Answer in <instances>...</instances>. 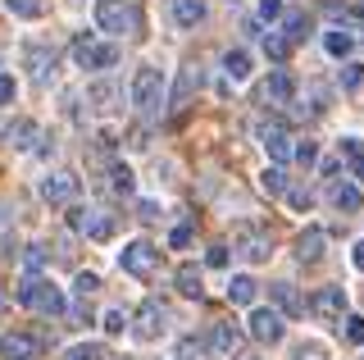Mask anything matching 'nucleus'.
<instances>
[{
  "instance_id": "obj_1",
  "label": "nucleus",
  "mask_w": 364,
  "mask_h": 360,
  "mask_svg": "<svg viewBox=\"0 0 364 360\" xmlns=\"http://www.w3.org/2000/svg\"><path fill=\"white\" fill-rule=\"evenodd\" d=\"M232 255H242L246 265H264L273 255V238L259 223H237L232 228Z\"/></svg>"
},
{
  "instance_id": "obj_2",
  "label": "nucleus",
  "mask_w": 364,
  "mask_h": 360,
  "mask_svg": "<svg viewBox=\"0 0 364 360\" xmlns=\"http://www.w3.org/2000/svg\"><path fill=\"white\" fill-rule=\"evenodd\" d=\"M18 301H23V306H37L41 314H64L68 310V297L55 283H46V278H23V283H18Z\"/></svg>"
},
{
  "instance_id": "obj_3",
  "label": "nucleus",
  "mask_w": 364,
  "mask_h": 360,
  "mask_svg": "<svg viewBox=\"0 0 364 360\" xmlns=\"http://www.w3.org/2000/svg\"><path fill=\"white\" fill-rule=\"evenodd\" d=\"M132 105L141 110V115H155V110L164 105V78H159L155 64H141V69L132 73Z\"/></svg>"
},
{
  "instance_id": "obj_4",
  "label": "nucleus",
  "mask_w": 364,
  "mask_h": 360,
  "mask_svg": "<svg viewBox=\"0 0 364 360\" xmlns=\"http://www.w3.org/2000/svg\"><path fill=\"white\" fill-rule=\"evenodd\" d=\"M155 265H159V246H151L146 238H136V242H123V251H119V269H123V274H132V278H146Z\"/></svg>"
},
{
  "instance_id": "obj_5",
  "label": "nucleus",
  "mask_w": 364,
  "mask_h": 360,
  "mask_svg": "<svg viewBox=\"0 0 364 360\" xmlns=\"http://www.w3.org/2000/svg\"><path fill=\"white\" fill-rule=\"evenodd\" d=\"M68 228H73V233H82V238H91V242H105L109 233H114V219L105 215V210L73 206V210H68Z\"/></svg>"
},
{
  "instance_id": "obj_6",
  "label": "nucleus",
  "mask_w": 364,
  "mask_h": 360,
  "mask_svg": "<svg viewBox=\"0 0 364 360\" xmlns=\"http://www.w3.org/2000/svg\"><path fill=\"white\" fill-rule=\"evenodd\" d=\"M73 60L82 64V69H114V64H119V46H114V41L77 37L73 41Z\"/></svg>"
},
{
  "instance_id": "obj_7",
  "label": "nucleus",
  "mask_w": 364,
  "mask_h": 360,
  "mask_svg": "<svg viewBox=\"0 0 364 360\" xmlns=\"http://www.w3.org/2000/svg\"><path fill=\"white\" fill-rule=\"evenodd\" d=\"M164 324H168L164 306H159V301H141L136 314H132V337L136 342H155V337L164 333Z\"/></svg>"
},
{
  "instance_id": "obj_8",
  "label": "nucleus",
  "mask_w": 364,
  "mask_h": 360,
  "mask_svg": "<svg viewBox=\"0 0 364 360\" xmlns=\"http://www.w3.org/2000/svg\"><path fill=\"white\" fill-rule=\"evenodd\" d=\"M246 333L250 337H255V342H282V333H287V329H282V310H269V306H255V310H250V319H246Z\"/></svg>"
},
{
  "instance_id": "obj_9",
  "label": "nucleus",
  "mask_w": 364,
  "mask_h": 360,
  "mask_svg": "<svg viewBox=\"0 0 364 360\" xmlns=\"http://www.w3.org/2000/svg\"><path fill=\"white\" fill-rule=\"evenodd\" d=\"M96 23H100V32H114V37H119V32L136 28V14L123 0H96Z\"/></svg>"
},
{
  "instance_id": "obj_10",
  "label": "nucleus",
  "mask_w": 364,
  "mask_h": 360,
  "mask_svg": "<svg viewBox=\"0 0 364 360\" xmlns=\"http://www.w3.org/2000/svg\"><path fill=\"white\" fill-rule=\"evenodd\" d=\"M259 146H264V155L273 164L296 160V142L287 137V128H278V123H259Z\"/></svg>"
},
{
  "instance_id": "obj_11",
  "label": "nucleus",
  "mask_w": 364,
  "mask_h": 360,
  "mask_svg": "<svg viewBox=\"0 0 364 360\" xmlns=\"http://www.w3.org/2000/svg\"><path fill=\"white\" fill-rule=\"evenodd\" d=\"M77 192H82V183H77V174H46L41 178V196L50 201V206H68V201H77Z\"/></svg>"
},
{
  "instance_id": "obj_12",
  "label": "nucleus",
  "mask_w": 364,
  "mask_h": 360,
  "mask_svg": "<svg viewBox=\"0 0 364 360\" xmlns=\"http://www.w3.org/2000/svg\"><path fill=\"white\" fill-rule=\"evenodd\" d=\"M23 64H28V73L37 78V83H50L55 78V51L46 46V41H28V46H23Z\"/></svg>"
},
{
  "instance_id": "obj_13",
  "label": "nucleus",
  "mask_w": 364,
  "mask_h": 360,
  "mask_svg": "<svg viewBox=\"0 0 364 360\" xmlns=\"http://www.w3.org/2000/svg\"><path fill=\"white\" fill-rule=\"evenodd\" d=\"M37 142H46L37 119H14L5 128V146H9V151H37Z\"/></svg>"
},
{
  "instance_id": "obj_14",
  "label": "nucleus",
  "mask_w": 364,
  "mask_h": 360,
  "mask_svg": "<svg viewBox=\"0 0 364 360\" xmlns=\"http://www.w3.org/2000/svg\"><path fill=\"white\" fill-rule=\"evenodd\" d=\"M310 310L318 314V319H346V292L341 287H318L314 292V301H310Z\"/></svg>"
},
{
  "instance_id": "obj_15",
  "label": "nucleus",
  "mask_w": 364,
  "mask_h": 360,
  "mask_svg": "<svg viewBox=\"0 0 364 360\" xmlns=\"http://www.w3.org/2000/svg\"><path fill=\"white\" fill-rule=\"evenodd\" d=\"M32 356H41V337H32V333L0 337V360H32Z\"/></svg>"
},
{
  "instance_id": "obj_16",
  "label": "nucleus",
  "mask_w": 364,
  "mask_h": 360,
  "mask_svg": "<svg viewBox=\"0 0 364 360\" xmlns=\"http://www.w3.org/2000/svg\"><path fill=\"white\" fill-rule=\"evenodd\" d=\"M264 100H269V105H291V100H296V78L287 69H273L269 83H264Z\"/></svg>"
},
{
  "instance_id": "obj_17",
  "label": "nucleus",
  "mask_w": 364,
  "mask_h": 360,
  "mask_svg": "<svg viewBox=\"0 0 364 360\" xmlns=\"http://www.w3.org/2000/svg\"><path fill=\"white\" fill-rule=\"evenodd\" d=\"M323 242H328V233L310 223V228H305L301 238H296V260H301V265H314L318 255H323Z\"/></svg>"
},
{
  "instance_id": "obj_18",
  "label": "nucleus",
  "mask_w": 364,
  "mask_h": 360,
  "mask_svg": "<svg viewBox=\"0 0 364 360\" xmlns=\"http://www.w3.org/2000/svg\"><path fill=\"white\" fill-rule=\"evenodd\" d=\"M269 297H273V306H278L282 314H291V319H296V314H305V297H301L291 283H273Z\"/></svg>"
},
{
  "instance_id": "obj_19",
  "label": "nucleus",
  "mask_w": 364,
  "mask_h": 360,
  "mask_svg": "<svg viewBox=\"0 0 364 360\" xmlns=\"http://www.w3.org/2000/svg\"><path fill=\"white\" fill-rule=\"evenodd\" d=\"M255 297H259V283L250 274H232V278H228V301H232V306H255Z\"/></svg>"
},
{
  "instance_id": "obj_20",
  "label": "nucleus",
  "mask_w": 364,
  "mask_h": 360,
  "mask_svg": "<svg viewBox=\"0 0 364 360\" xmlns=\"http://www.w3.org/2000/svg\"><path fill=\"white\" fill-rule=\"evenodd\" d=\"M173 283H178V292L182 297H191V301H200L205 297V278H200V269L196 265H178V274H173Z\"/></svg>"
},
{
  "instance_id": "obj_21",
  "label": "nucleus",
  "mask_w": 364,
  "mask_h": 360,
  "mask_svg": "<svg viewBox=\"0 0 364 360\" xmlns=\"http://www.w3.org/2000/svg\"><path fill=\"white\" fill-rule=\"evenodd\" d=\"M237 342H242V329H237V324H214L210 329V346L219 356H237Z\"/></svg>"
},
{
  "instance_id": "obj_22",
  "label": "nucleus",
  "mask_w": 364,
  "mask_h": 360,
  "mask_svg": "<svg viewBox=\"0 0 364 360\" xmlns=\"http://www.w3.org/2000/svg\"><path fill=\"white\" fill-rule=\"evenodd\" d=\"M323 51L333 55V60H346V55L355 51V37H350L346 28H328V32H323Z\"/></svg>"
},
{
  "instance_id": "obj_23",
  "label": "nucleus",
  "mask_w": 364,
  "mask_h": 360,
  "mask_svg": "<svg viewBox=\"0 0 364 360\" xmlns=\"http://www.w3.org/2000/svg\"><path fill=\"white\" fill-rule=\"evenodd\" d=\"M223 73H228V83H246L250 78V51H242V46L228 51L223 55Z\"/></svg>"
},
{
  "instance_id": "obj_24",
  "label": "nucleus",
  "mask_w": 364,
  "mask_h": 360,
  "mask_svg": "<svg viewBox=\"0 0 364 360\" xmlns=\"http://www.w3.org/2000/svg\"><path fill=\"white\" fill-rule=\"evenodd\" d=\"M259 187H264L269 196H287V192H291L287 169H282V164H264V174H259Z\"/></svg>"
},
{
  "instance_id": "obj_25",
  "label": "nucleus",
  "mask_w": 364,
  "mask_h": 360,
  "mask_svg": "<svg viewBox=\"0 0 364 360\" xmlns=\"http://www.w3.org/2000/svg\"><path fill=\"white\" fill-rule=\"evenodd\" d=\"M333 206L341 210V215H355V210L364 206L360 187H355V183H337V187H333Z\"/></svg>"
},
{
  "instance_id": "obj_26",
  "label": "nucleus",
  "mask_w": 364,
  "mask_h": 360,
  "mask_svg": "<svg viewBox=\"0 0 364 360\" xmlns=\"http://www.w3.org/2000/svg\"><path fill=\"white\" fill-rule=\"evenodd\" d=\"M173 18L178 28H196L205 18V0H173Z\"/></svg>"
},
{
  "instance_id": "obj_27",
  "label": "nucleus",
  "mask_w": 364,
  "mask_h": 360,
  "mask_svg": "<svg viewBox=\"0 0 364 360\" xmlns=\"http://www.w3.org/2000/svg\"><path fill=\"white\" fill-rule=\"evenodd\" d=\"M196 87H200V73H196V69H182V73H178V87H173V96H168V105H173V110H182V105H187V96L196 92Z\"/></svg>"
},
{
  "instance_id": "obj_28",
  "label": "nucleus",
  "mask_w": 364,
  "mask_h": 360,
  "mask_svg": "<svg viewBox=\"0 0 364 360\" xmlns=\"http://www.w3.org/2000/svg\"><path fill=\"white\" fill-rule=\"evenodd\" d=\"M87 96L96 100L100 110H114V105H119V100H123V92H119V87L109 83V78H100V83H91V87H87Z\"/></svg>"
},
{
  "instance_id": "obj_29",
  "label": "nucleus",
  "mask_w": 364,
  "mask_h": 360,
  "mask_svg": "<svg viewBox=\"0 0 364 360\" xmlns=\"http://www.w3.org/2000/svg\"><path fill=\"white\" fill-rule=\"evenodd\" d=\"M291 46H296V41L287 37V32H264V55H269L273 64H282V60H287Z\"/></svg>"
},
{
  "instance_id": "obj_30",
  "label": "nucleus",
  "mask_w": 364,
  "mask_h": 360,
  "mask_svg": "<svg viewBox=\"0 0 364 360\" xmlns=\"http://www.w3.org/2000/svg\"><path fill=\"white\" fill-rule=\"evenodd\" d=\"M341 155L350 160V178L364 183V146H360V137H341Z\"/></svg>"
},
{
  "instance_id": "obj_31",
  "label": "nucleus",
  "mask_w": 364,
  "mask_h": 360,
  "mask_svg": "<svg viewBox=\"0 0 364 360\" xmlns=\"http://www.w3.org/2000/svg\"><path fill=\"white\" fill-rule=\"evenodd\" d=\"M109 187H114L119 196H132V192H136V178H132V169H128V164H114V169H109Z\"/></svg>"
},
{
  "instance_id": "obj_32",
  "label": "nucleus",
  "mask_w": 364,
  "mask_h": 360,
  "mask_svg": "<svg viewBox=\"0 0 364 360\" xmlns=\"http://www.w3.org/2000/svg\"><path fill=\"white\" fill-rule=\"evenodd\" d=\"M5 9L14 18H41L46 14V0H5Z\"/></svg>"
},
{
  "instance_id": "obj_33",
  "label": "nucleus",
  "mask_w": 364,
  "mask_h": 360,
  "mask_svg": "<svg viewBox=\"0 0 364 360\" xmlns=\"http://www.w3.org/2000/svg\"><path fill=\"white\" fill-rule=\"evenodd\" d=\"M341 87H346V92H360V87H364V64L360 60L341 64Z\"/></svg>"
},
{
  "instance_id": "obj_34",
  "label": "nucleus",
  "mask_w": 364,
  "mask_h": 360,
  "mask_svg": "<svg viewBox=\"0 0 364 360\" xmlns=\"http://www.w3.org/2000/svg\"><path fill=\"white\" fill-rule=\"evenodd\" d=\"M96 292H100V278L91 274V269H82V274L73 278V297H77V301H87V297H96Z\"/></svg>"
},
{
  "instance_id": "obj_35",
  "label": "nucleus",
  "mask_w": 364,
  "mask_h": 360,
  "mask_svg": "<svg viewBox=\"0 0 364 360\" xmlns=\"http://www.w3.org/2000/svg\"><path fill=\"white\" fill-rule=\"evenodd\" d=\"M64 360H105V346L100 342H77V346H68Z\"/></svg>"
},
{
  "instance_id": "obj_36",
  "label": "nucleus",
  "mask_w": 364,
  "mask_h": 360,
  "mask_svg": "<svg viewBox=\"0 0 364 360\" xmlns=\"http://www.w3.org/2000/svg\"><path fill=\"white\" fill-rule=\"evenodd\" d=\"M282 32H287L291 41H305V37H310V18H305V14H287V18H282Z\"/></svg>"
},
{
  "instance_id": "obj_37",
  "label": "nucleus",
  "mask_w": 364,
  "mask_h": 360,
  "mask_svg": "<svg viewBox=\"0 0 364 360\" xmlns=\"http://www.w3.org/2000/svg\"><path fill=\"white\" fill-rule=\"evenodd\" d=\"M341 324H346V329H341V333H346V342L350 346H364V314H346Z\"/></svg>"
},
{
  "instance_id": "obj_38",
  "label": "nucleus",
  "mask_w": 364,
  "mask_h": 360,
  "mask_svg": "<svg viewBox=\"0 0 364 360\" xmlns=\"http://www.w3.org/2000/svg\"><path fill=\"white\" fill-rule=\"evenodd\" d=\"M128 324H132V319H128L123 310H105V319H100V329H105L109 337H119L123 329H128Z\"/></svg>"
},
{
  "instance_id": "obj_39",
  "label": "nucleus",
  "mask_w": 364,
  "mask_h": 360,
  "mask_svg": "<svg viewBox=\"0 0 364 360\" xmlns=\"http://www.w3.org/2000/svg\"><path fill=\"white\" fill-rule=\"evenodd\" d=\"M287 201H291L296 215H310V210H314V192H301V187H296V192H287Z\"/></svg>"
},
{
  "instance_id": "obj_40",
  "label": "nucleus",
  "mask_w": 364,
  "mask_h": 360,
  "mask_svg": "<svg viewBox=\"0 0 364 360\" xmlns=\"http://www.w3.org/2000/svg\"><path fill=\"white\" fill-rule=\"evenodd\" d=\"M296 160H301V164H314L318 160V142H310V137L296 142Z\"/></svg>"
},
{
  "instance_id": "obj_41",
  "label": "nucleus",
  "mask_w": 364,
  "mask_h": 360,
  "mask_svg": "<svg viewBox=\"0 0 364 360\" xmlns=\"http://www.w3.org/2000/svg\"><path fill=\"white\" fill-rule=\"evenodd\" d=\"M14 96H18V83H14V73H0V105H9Z\"/></svg>"
},
{
  "instance_id": "obj_42",
  "label": "nucleus",
  "mask_w": 364,
  "mask_h": 360,
  "mask_svg": "<svg viewBox=\"0 0 364 360\" xmlns=\"http://www.w3.org/2000/svg\"><path fill=\"white\" fill-rule=\"evenodd\" d=\"M259 18H264V23L282 18V0H259Z\"/></svg>"
},
{
  "instance_id": "obj_43",
  "label": "nucleus",
  "mask_w": 364,
  "mask_h": 360,
  "mask_svg": "<svg viewBox=\"0 0 364 360\" xmlns=\"http://www.w3.org/2000/svg\"><path fill=\"white\" fill-rule=\"evenodd\" d=\"M205 265H210V269H228V246H210Z\"/></svg>"
},
{
  "instance_id": "obj_44",
  "label": "nucleus",
  "mask_w": 364,
  "mask_h": 360,
  "mask_svg": "<svg viewBox=\"0 0 364 360\" xmlns=\"http://www.w3.org/2000/svg\"><path fill=\"white\" fill-rule=\"evenodd\" d=\"M178 360H200V342H191V337H182V346H178Z\"/></svg>"
},
{
  "instance_id": "obj_45",
  "label": "nucleus",
  "mask_w": 364,
  "mask_h": 360,
  "mask_svg": "<svg viewBox=\"0 0 364 360\" xmlns=\"http://www.w3.org/2000/svg\"><path fill=\"white\" fill-rule=\"evenodd\" d=\"M41 260H46V255H41V246H28V255H23V265H28V269H41Z\"/></svg>"
},
{
  "instance_id": "obj_46",
  "label": "nucleus",
  "mask_w": 364,
  "mask_h": 360,
  "mask_svg": "<svg viewBox=\"0 0 364 360\" xmlns=\"http://www.w3.org/2000/svg\"><path fill=\"white\" fill-rule=\"evenodd\" d=\"M168 242H173V246H187V242H191V228H187V223H182V228H173V233H168Z\"/></svg>"
},
{
  "instance_id": "obj_47",
  "label": "nucleus",
  "mask_w": 364,
  "mask_h": 360,
  "mask_svg": "<svg viewBox=\"0 0 364 360\" xmlns=\"http://www.w3.org/2000/svg\"><path fill=\"white\" fill-rule=\"evenodd\" d=\"M136 210H141V219H159V206H155V201H136Z\"/></svg>"
},
{
  "instance_id": "obj_48",
  "label": "nucleus",
  "mask_w": 364,
  "mask_h": 360,
  "mask_svg": "<svg viewBox=\"0 0 364 360\" xmlns=\"http://www.w3.org/2000/svg\"><path fill=\"white\" fill-rule=\"evenodd\" d=\"M350 265H355L360 274H364V242H355V246H350Z\"/></svg>"
},
{
  "instance_id": "obj_49",
  "label": "nucleus",
  "mask_w": 364,
  "mask_h": 360,
  "mask_svg": "<svg viewBox=\"0 0 364 360\" xmlns=\"http://www.w3.org/2000/svg\"><path fill=\"white\" fill-rule=\"evenodd\" d=\"M296 360H318V346L310 342V346H296Z\"/></svg>"
},
{
  "instance_id": "obj_50",
  "label": "nucleus",
  "mask_w": 364,
  "mask_h": 360,
  "mask_svg": "<svg viewBox=\"0 0 364 360\" xmlns=\"http://www.w3.org/2000/svg\"><path fill=\"white\" fill-rule=\"evenodd\" d=\"M350 18H360V23H364V0H355V5H350Z\"/></svg>"
},
{
  "instance_id": "obj_51",
  "label": "nucleus",
  "mask_w": 364,
  "mask_h": 360,
  "mask_svg": "<svg viewBox=\"0 0 364 360\" xmlns=\"http://www.w3.org/2000/svg\"><path fill=\"white\" fill-rule=\"evenodd\" d=\"M5 310H9V292L0 287V314H5Z\"/></svg>"
},
{
  "instance_id": "obj_52",
  "label": "nucleus",
  "mask_w": 364,
  "mask_h": 360,
  "mask_svg": "<svg viewBox=\"0 0 364 360\" xmlns=\"http://www.w3.org/2000/svg\"><path fill=\"white\" fill-rule=\"evenodd\" d=\"M232 360H255V356H232Z\"/></svg>"
}]
</instances>
